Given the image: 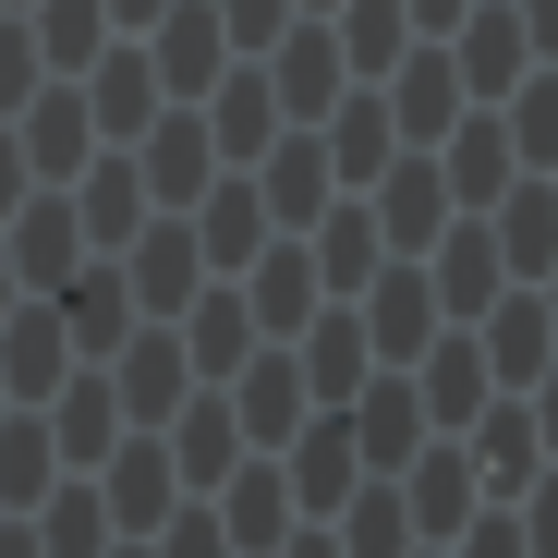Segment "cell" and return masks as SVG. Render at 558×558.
<instances>
[{"label":"cell","mask_w":558,"mask_h":558,"mask_svg":"<svg viewBox=\"0 0 558 558\" xmlns=\"http://www.w3.org/2000/svg\"><path fill=\"white\" fill-rule=\"evenodd\" d=\"M425 255H437L425 279H437V316H449V328H474V316H486V304L510 292V255H498V231H486V207H461V219H449V231H437Z\"/></svg>","instance_id":"6da1fadb"},{"label":"cell","mask_w":558,"mask_h":558,"mask_svg":"<svg viewBox=\"0 0 558 558\" xmlns=\"http://www.w3.org/2000/svg\"><path fill=\"white\" fill-rule=\"evenodd\" d=\"M352 316H364V340H377V364H413L449 316H437V279H425V255L413 267H377V279H364V292H352Z\"/></svg>","instance_id":"7a4b0ae2"},{"label":"cell","mask_w":558,"mask_h":558,"mask_svg":"<svg viewBox=\"0 0 558 558\" xmlns=\"http://www.w3.org/2000/svg\"><path fill=\"white\" fill-rule=\"evenodd\" d=\"M461 61H449V37H425V49H401L389 61V122H401V146H437L449 122H461Z\"/></svg>","instance_id":"3957f363"},{"label":"cell","mask_w":558,"mask_h":558,"mask_svg":"<svg viewBox=\"0 0 558 558\" xmlns=\"http://www.w3.org/2000/svg\"><path fill=\"white\" fill-rule=\"evenodd\" d=\"M449 219H461V207H449V170H437L425 146H401V158L377 170V231H389V255H425Z\"/></svg>","instance_id":"277c9868"},{"label":"cell","mask_w":558,"mask_h":558,"mask_svg":"<svg viewBox=\"0 0 558 558\" xmlns=\"http://www.w3.org/2000/svg\"><path fill=\"white\" fill-rule=\"evenodd\" d=\"M474 340H486V377H498V389H534L546 364H558V316H546V292H498V304L474 316Z\"/></svg>","instance_id":"5b68a950"},{"label":"cell","mask_w":558,"mask_h":558,"mask_svg":"<svg viewBox=\"0 0 558 558\" xmlns=\"http://www.w3.org/2000/svg\"><path fill=\"white\" fill-rule=\"evenodd\" d=\"M413 389H425V425L461 437V425L486 413V389H498V377H486V340H474V328H437V340L413 352Z\"/></svg>","instance_id":"8992f818"},{"label":"cell","mask_w":558,"mask_h":558,"mask_svg":"<svg viewBox=\"0 0 558 558\" xmlns=\"http://www.w3.org/2000/svg\"><path fill=\"white\" fill-rule=\"evenodd\" d=\"M340 413H352V449H364V474H401V461L425 449V389H413V377H364Z\"/></svg>","instance_id":"52a82bcc"},{"label":"cell","mask_w":558,"mask_h":558,"mask_svg":"<svg viewBox=\"0 0 558 558\" xmlns=\"http://www.w3.org/2000/svg\"><path fill=\"white\" fill-rule=\"evenodd\" d=\"M401 510H413V534H425V546H449L461 522L486 510V474H474V449H461V437H449V449H413V486H401Z\"/></svg>","instance_id":"ba28073f"},{"label":"cell","mask_w":558,"mask_h":558,"mask_svg":"<svg viewBox=\"0 0 558 558\" xmlns=\"http://www.w3.org/2000/svg\"><path fill=\"white\" fill-rule=\"evenodd\" d=\"M352 486H364L352 413H316V425H292V510H304V522H328V510H340Z\"/></svg>","instance_id":"9c48e42d"},{"label":"cell","mask_w":558,"mask_h":558,"mask_svg":"<svg viewBox=\"0 0 558 558\" xmlns=\"http://www.w3.org/2000/svg\"><path fill=\"white\" fill-rule=\"evenodd\" d=\"M219 49H231V25L207 13V0H170V13L146 25V61H158L170 98H207V85H219Z\"/></svg>","instance_id":"30bf717a"},{"label":"cell","mask_w":558,"mask_h":558,"mask_svg":"<svg viewBox=\"0 0 558 558\" xmlns=\"http://www.w3.org/2000/svg\"><path fill=\"white\" fill-rule=\"evenodd\" d=\"M267 49H279V73H267L279 85V122H328L340 110V25H279Z\"/></svg>","instance_id":"8fae6325"},{"label":"cell","mask_w":558,"mask_h":558,"mask_svg":"<svg viewBox=\"0 0 558 558\" xmlns=\"http://www.w3.org/2000/svg\"><path fill=\"white\" fill-rule=\"evenodd\" d=\"M134 146H146V158H134V170H146V195H170V207H195L207 182H219V134H207L195 110H158Z\"/></svg>","instance_id":"7c38bea8"},{"label":"cell","mask_w":558,"mask_h":558,"mask_svg":"<svg viewBox=\"0 0 558 558\" xmlns=\"http://www.w3.org/2000/svg\"><path fill=\"white\" fill-rule=\"evenodd\" d=\"M449 37H461L449 61H461V85H474V98H510V85L534 73V37H522V0H486V13H461Z\"/></svg>","instance_id":"4fadbf2b"},{"label":"cell","mask_w":558,"mask_h":558,"mask_svg":"<svg viewBox=\"0 0 558 558\" xmlns=\"http://www.w3.org/2000/svg\"><path fill=\"white\" fill-rule=\"evenodd\" d=\"M437 146H449V158H437V170H449V207H498L510 182H522V158H510V122H498V110L449 122Z\"/></svg>","instance_id":"5bb4252c"},{"label":"cell","mask_w":558,"mask_h":558,"mask_svg":"<svg viewBox=\"0 0 558 558\" xmlns=\"http://www.w3.org/2000/svg\"><path fill=\"white\" fill-rule=\"evenodd\" d=\"M304 389H316V413H340L352 389H364V364H377V340H364V316L352 304H328V316H304Z\"/></svg>","instance_id":"9a60e30c"},{"label":"cell","mask_w":558,"mask_h":558,"mask_svg":"<svg viewBox=\"0 0 558 558\" xmlns=\"http://www.w3.org/2000/svg\"><path fill=\"white\" fill-rule=\"evenodd\" d=\"M98 498H110V534H158V522H170V498H182V461L158 449V425H146V437L110 461V486H98Z\"/></svg>","instance_id":"2e32d148"},{"label":"cell","mask_w":558,"mask_h":558,"mask_svg":"<svg viewBox=\"0 0 558 558\" xmlns=\"http://www.w3.org/2000/svg\"><path fill=\"white\" fill-rule=\"evenodd\" d=\"M158 98H170V85H158V61H146V37H134V49L98 61V85H85V122H98L110 146H134V134L158 122Z\"/></svg>","instance_id":"e0dca14e"},{"label":"cell","mask_w":558,"mask_h":558,"mask_svg":"<svg viewBox=\"0 0 558 558\" xmlns=\"http://www.w3.org/2000/svg\"><path fill=\"white\" fill-rule=\"evenodd\" d=\"M110 389H122V425H170L182 389H195V352H182L170 328H158V340H122V377H110Z\"/></svg>","instance_id":"ac0fdd59"},{"label":"cell","mask_w":558,"mask_h":558,"mask_svg":"<svg viewBox=\"0 0 558 558\" xmlns=\"http://www.w3.org/2000/svg\"><path fill=\"white\" fill-rule=\"evenodd\" d=\"M219 486H231V498H219V534H231L243 558H267L279 534H292V474H267V461H231Z\"/></svg>","instance_id":"d6986e66"},{"label":"cell","mask_w":558,"mask_h":558,"mask_svg":"<svg viewBox=\"0 0 558 558\" xmlns=\"http://www.w3.org/2000/svg\"><path fill=\"white\" fill-rule=\"evenodd\" d=\"M267 195H255V182H207V195H195V243H207V267H255L267 255Z\"/></svg>","instance_id":"ffe728a7"},{"label":"cell","mask_w":558,"mask_h":558,"mask_svg":"<svg viewBox=\"0 0 558 558\" xmlns=\"http://www.w3.org/2000/svg\"><path fill=\"white\" fill-rule=\"evenodd\" d=\"M486 231H498L510 279H546L558 267V182H510V195L486 207Z\"/></svg>","instance_id":"44dd1931"},{"label":"cell","mask_w":558,"mask_h":558,"mask_svg":"<svg viewBox=\"0 0 558 558\" xmlns=\"http://www.w3.org/2000/svg\"><path fill=\"white\" fill-rule=\"evenodd\" d=\"M316 292H328V279H316V255H304V243H267V255H255V292H243V304H255V328H267V340H304Z\"/></svg>","instance_id":"7402d4cb"},{"label":"cell","mask_w":558,"mask_h":558,"mask_svg":"<svg viewBox=\"0 0 558 558\" xmlns=\"http://www.w3.org/2000/svg\"><path fill=\"white\" fill-rule=\"evenodd\" d=\"M255 195H267L279 231H304V219L328 207V146H316V122H304L292 146H267V158H255Z\"/></svg>","instance_id":"603a6c76"},{"label":"cell","mask_w":558,"mask_h":558,"mask_svg":"<svg viewBox=\"0 0 558 558\" xmlns=\"http://www.w3.org/2000/svg\"><path fill=\"white\" fill-rule=\"evenodd\" d=\"M304 364L292 352H267V364H243V389H231V413H243V449H279V437H292L304 425Z\"/></svg>","instance_id":"cb8c5ba5"},{"label":"cell","mask_w":558,"mask_h":558,"mask_svg":"<svg viewBox=\"0 0 558 558\" xmlns=\"http://www.w3.org/2000/svg\"><path fill=\"white\" fill-rule=\"evenodd\" d=\"M328 534H340V558H413V510H401L389 474H364V486L328 510Z\"/></svg>","instance_id":"d4e9b609"},{"label":"cell","mask_w":558,"mask_h":558,"mask_svg":"<svg viewBox=\"0 0 558 558\" xmlns=\"http://www.w3.org/2000/svg\"><path fill=\"white\" fill-rule=\"evenodd\" d=\"M61 316H73V352H122L134 340V279L122 267H73L61 279Z\"/></svg>","instance_id":"484cf974"},{"label":"cell","mask_w":558,"mask_h":558,"mask_svg":"<svg viewBox=\"0 0 558 558\" xmlns=\"http://www.w3.org/2000/svg\"><path fill=\"white\" fill-rule=\"evenodd\" d=\"M122 255H134L122 279H134V304H146V316H170L182 292H195V267H207V243H195V231H182V219H170V231H134Z\"/></svg>","instance_id":"4316f807"},{"label":"cell","mask_w":558,"mask_h":558,"mask_svg":"<svg viewBox=\"0 0 558 558\" xmlns=\"http://www.w3.org/2000/svg\"><path fill=\"white\" fill-rule=\"evenodd\" d=\"M316 146H328V170H340V182H377V170L401 158V122H389V98H340Z\"/></svg>","instance_id":"83f0119b"},{"label":"cell","mask_w":558,"mask_h":558,"mask_svg":"<svg viewBox=\"0 0 558 558\" xmlns=\"http://www.w3.org/2000/svg\"><path fill=\"white\" fill-rule=\"evenodd\" d=\"M73 267H85V219H73V195L25 207V231H13V279H37V292H61Z\"/></svg>","instance_id":"f1b7e54d"},{"label":"cell","mask_w":558,"mask_h":558,"mask_svg":"<svg viewBox=\"0 0 558 558\" xmlns=\"http://www.w3.org/2000/svg\"><path fill=\"white\" fill-rule=\"evenodd\" d=\"M61 364H73V328H61V304H25L13 328H0V377H13L25 401H37V389H61Z\"/></svg>","instance_id":"f546056e"},{"label":"cell","mask_w":558,"mask_h":558,"mask_svg":"<svg viewBox=\"0 0 558 558\" xmlns=\"http://www.w3.org/2000/svg\"><path fill=\"white\" fill-rule=\"evenodd\" d=\"M304 231H316V279H328V292H364V279H377V255H389L377 207H328V219H304Z\"/></svg>","instance_id":"4dcf8cb0"},{"label":"cell","mask_w":558,"mask_h":558,"mask_svg":"<svg viewBox=\"0 0 558 558\" xmlns=\"http://www.w3.org/2000/svg\"><path fill=\"white\" fill-rule=\"evenodd\" d=\"M207 134H219V158H267L279 146V85L267 73H231L219 98H207Z\"/></svg>","instance_id":"1f68e13d"},{"label":"cell","mask_w":558,"mask_h":558,"mask_svg":"<svg viewBox=\"0 0 558 558\" xmlns=\"http://www.w3.org/2000/svg\"><path fill=\"white\" fill-rule=\"evenodd\" d=\"M170 425H182V449H170V461H182V486H219L231 461H243V413H231V401H182Z\"/></svg>","instance_id":"d6a6232c"},{"label":"cell","mask_w":558,"mask_h":558,"mask_svg":"<svg viewBox=\"0 0 558 558\" xmlns=\"http://www.w3.org/2000/svg\"><path fill=\"white\" fill-rule=\"evenodd\" d=\"M182 352H195V377H243V352H255V304H243V292H207L195 328H182Z\"/></svg>","instance_id":"836d02e7"},{"label":"cell","mask_w":558,"mask_h":558,"mask_svg":"<svg viewBox=\"0 0 558 558\" xmlns=\"http://www.w3.org/2000/svg\"><path fill=\"white\" fill-rule=\"evenodd\" d=\"M73 219H85V243H134V231H146V170H134V158H110V170L73 195Z\"/></svg>","instance_id":"e575fe53"},{"label":"cell","mask_w":558,"mask_h":558,"mask_svg":"<svg viewBox=\"0 0 558 558\" xmlns=\"http://www.w3.org/2000/svg\"><path fill=\"white\" fill-rule=\"evenodd\" d=\"M110 437H122V389H110V377H73V389H61L49 449H73V461H110Z\"/></svg>","instance_id":"d590c367"},{"label":"cell","mask_w":558,"mask_h":558,"mask_svg":"<svg viewBox=\"0 0 558 558\" xmlns=\"http://www.w3.org/2000/svg\"><path fill=\"white\" fill-rule=\"evenodd\" d=\"M413 49V13H401V0H340V61L352 73H389Z\"/></svg>","instance_id":"8d00e7d4"},{"label":"cell","mask_w":558,"mask_h":558,"mask_svg":"<svg viewBox=\"0 0 558 558\" xmlns=\"http://www.w3.org/2000/svg\"><path fill=\"white\" fill-rule=\"evenodd\" d=\"M498 122H510V158L522 170H558V73H522Z\"/></svg>","instance_id":"74e56055"},{"label":"cell","mask_w":558,"mask_h":558,"mask_svg":"<svg viewBox=\"0 0 558 558\" xmlns=\"http://www.w3.org/2000/svg\"><path fill=\"white\" fill-rule=\"evenodd\" d=\"M37 558H110V498H98V486L49 498V522H37Z\"/></svg>","instance_id":"f35d334b"},{"label":"cell","mask_w":558,"mask_h":558,"mask_svg":"<svg viewBox=\"0 0 558 558\" xmlns=\"http://www.w3.org/2000/svg\"><path fill=\"white\" fill-rule=\"evenodd\" d=\"M37 486H49V425H0V498L37 510Z\"/></svg>","instance_id":"ab89813d"},{"label":"cell","mask_w":558,"mask_h":558,"mask_svg":"<svg viewBox=\"0 0 558 558\" xmlns=\"http://www.w3.org/2000/svg\"><path fill=\"white\" fill-rule=\"evenodd\" d=\"M98 13H110V0H49V13H37V49H49V61H98Z\"/></svg>","instance_id":"60d3db41"},{"label":"cell","mask_w":558,"mask_h":558,"mask_svg":"<svg viewBox=\"0 0 558 558\" xmlns=\"http://www.w3.org/2000/svg\"><path fill=\"white\" fill-rule=\"evenodd\" d=\"M85 158V98H37V158L25 170H73Z\"/></svg>","instance_id":"b9f144b4"},{"label":"cell","mask_w":558,"mask_h":558,"mask_svg":"<svg viewBox=\"0 0 558 558\" xmlns=\"http://www.w3.org/2000/svg\"><path fill=\"white\" fill-rule=\"evenodd\" d=\"M449 558H534L522 546V510H474V522L449 534Z\"/></svg>","instance_id":"7bdbcfd3"},{"label":"cell","mask_w":558,"mask_h":558,"mask_svg":"<svg viewBox=\"0 0 558 558\" xmlns=\"http://www.w3.org/2000/svg\"><path fill=\"white\" fill-rule=\"evenodd\" d=\"M158 558H231L219 510H170V522H158Z\"/></svg>","instance_id":"ee69618b"},{"label":"cell","mask_w":558,"mask_h":558,"mask_svg":"<svg viewBox=\"0 0 558 558\" xmlns=\"http://www.w3.org/2000/svg\"><path fill=\"white\" fill-rule=\"evenodd\" d=\"M510 510H522V546H534V558H558V474H534Z\"/></svg>","instance_id":"f6af8a7d"},{"label":"cell","mask_w":558,"mask_h":558,"mask_svg":"<svg viewBox=\"0 0 558 558\" xmlns=\"http://www.w3.org/2000/svg\"><path fill=\"white\" fill-rule=\"evenodd\" d=\"M219 25H231V49H267L279 25H292V0H219Z\"/></svg>","instance_id":"bcb514c9"},{"label":"cell","mask_w":558,"mask_h":558,"mask_svg":"<svg viewBox=\"0 0 558 558\" xmlns=\"http://www.w3.org/2000/svg\"><path fill=\"white\" fill-rule=\"evenodd\" d=\"M25 85H37V37L13 25V37H0V98H25Z\"/></svg>","instance_id":"7dc6e473"},{"label":"cell","mask_w":558,"mask_h":558,"mask_svg":"<svg viewBox=\"0 0 558 558\" xmlns=\"http://www.w3.org/2000/svg\"><path fill=\"white\" fill-rule=\"evenodd\" d=\"M401 13H413V37H449L461 13H474V0H401Z\"/></svg>","instance_id":"c3c4849f"},{"label":"cell","mask_w":558,"mask_h":558,"mask_svg":"<svg viewBox=\"0 0 558 558\" xmlns=\"http://www.w3.org/2000/svg\"><path fill=\"white\" fill-rule=\"evenodd\" d=\"M522 37H534V61H558V0H522Z\"/></svg>","instance_id":"681fc988"},{"label":"cell","mask_w":558,"mask_h":558,"mask_svg":"<svg viewBox=\"0 0 558 558\" xmlns=\"http://www.w3.org/2000/svg\"><path fill=\"white\" fill-rule=\"evenodd\" d=\"M522 401H534V437H546V449H558V364H546V377H534V389H522Z\"/></svg>","instance_id":"f907efd6"},{"label":"cell","mask_w":558,"mask_h":558,"mask_svg":"<svg viewBox=\"0 0 558 558\" xmlns=\"http://www.w3.org/2000/svg\"><path fill=\"white\" fill-rule=\"evenodd\" d=\"M267 558H340V534H328V522H316V534H279Z\"/></svg>","instance_id":"816d5d0a"},{"label":"cell","mask_w":558,"mask_h":558,"mask_svg":"<svg viewBox=\"0 0 558 558\" xmlns=\"http://www.w3.org/2000/svg\"><path fill=\"white\" fill-rule=\"evenodd\" d=\"M158 13H170V0H110V25H122V37H146Z\"/></svg>","instance_id":"f5cc1de1"},{"label":"cell","mask_w":558,"mask_h":558,"mask_svg":"<svg viewBox=\"0 0 558 558\" xmlns=\"http://www.w3.org/2000/svg\"><path fill=\"white\" fill-rule=\"evenodd\" d=\"M13 182H25V134H0V207H13Z\"/></svg>","instance_id":"db71d44e"},{"label":"cell","mask_w":558,"mask_h":558,"mask_svg":"<svg viewBox=\"0 0 558 558\" xmlns=\"http://www.w3.org/2000/svg\"><path fill=\"white\" fill-rule=\"evenodd\" d=\"M0 558H37V534H25V522H13V534H0Z\"/></svg>","instance_id":"11a10c76"},{"label":"cell","mask_w":558,"mask_h":558,"mask_svg":"<svg viewBox=\"0 0 558 558\" xmlns=\"http://www.w3.org/2000/svg\"><path fill=\"white\" fill-rule=\"evenodd\" d=\"M546 316H558V267H546Z\"/></svg>","instance_id":"9f6ffc18"},{"label":"cell","mask_w":558,"mask_h":558,"mask_svg":"<svg viewBox=\"0 0 558 558\" xmlns=\"http://www.w3.org/2000/svg\"><path fill=\"white\" fill-rule=\"evenodd\" d=\"M122 558H158V546H122Z\"/></svg>","instance_id":"6f0895ef"},{"label":"cell","mask_w":558,"mask_h":558,"mask_svg":"<svg viewBox=\"0 0 558 558\" xmlns=\"http://www.w3.org/2000/svg\"><path fill=\"white\" fill-rule=\"evenodd\" d=\"M304 13H328V0H304Z\"/></svg>","instance_id":"680465c9"}]
</instances>
